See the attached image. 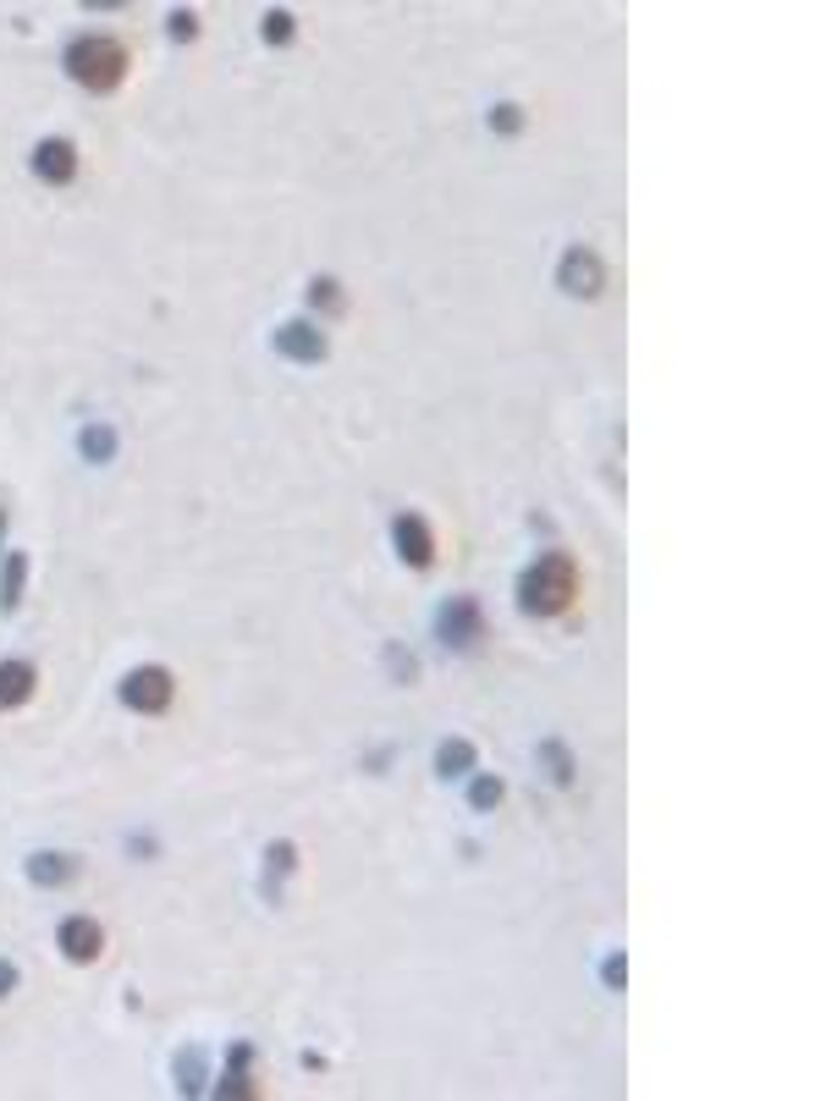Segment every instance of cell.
<instances>
[{
	"instance_id": "obj_1",
	"label": "cell",
	"mask_w": 826,
	"mask_h": 1101,
	"mask_svg": "<svg viewBox=\"0 0 826 1101\" xmlns=\"http://www.w3.org/2000/svg\"><path fill=\"white\" fill-rule=\"evenodd\" d=\"M573 595H579V568H573L568 551H545V557L518 579V601H523V612H534V618L568 612Z\"/></svg>"
},
{
	"instance_id": "obj_2",
	"label": "cell",
	"mask_w": 826,
	"mask_h": 1101,
	"mask_svg": "<svg viewBox=\"0 0 826 1101\" xmlns=\"http://www.w3.org/2000/svg\"><path fill=\"white\" fill-rule=\"evenodd\" d=\"M128 67H133L128 44H122V39H105V33H89V39H78V44L67 50L72 83H83V89H94V94H111V89L128 78Z\"/></svg>"
},
{
	"instance_id": "obj_3",
	"label": "cell",
	"mask_w": 826,
	"mask_h": 1101,
	"mask_svg": "<svg viewBox=\"0 0 826 1101\" xmlns=\"http://www.w3.org/2000/svg\"><path fill=\"white\" fill-rule=\"evenodd\" d=\"M171 694H176V677H171L165 666H139V672H128V677H122V700H128L133 711L161 716L165 705H171Z\"/></svg>"
},
{
	"instance_id": "obj_4",
	"label": "cell",
	"mask_w": 826,
	"mask_h": 1101,
	"mask_svg": "<svg viewBox=\"0 0 826 1101\" xmlns=\"http://www.w3.org/2000/svg\"><path fill=\"white\" fill-rule=\"evenodd\" d=\"M557 282H562L568 293H579V298H595V293L606 287V265H601L590 248H568L562 265H557Z\"/></svg>"
},
{
	"instance_id": "obj_5",
	"label": "cell",
	"mask_w": 826,
	"mask_h": 1101,
	"mask_svg": "<svg viewBox=\"0 0 826 1101\" xmlns=\"http://www.w3.org/2000/svg\"><path fill=\"white\" fill-rule=\"evenodd\" d=\"M55 942H61V952H67L72 964H94V958L105 952V931H100V920H89V915H72V920L55 931Z\"/></svg>"
},
{
	"instance_id": "obj_6",
	"label": "cell",
	"mask_w": 826,
	"mask_h": 1101,
	"mask_svg": "<svg viewBox=\"0 0 826 1101\" xmlns=\"http://www.w3.org/2000/svg\"><path fill=\"white\" fill-rule=\"evenodd\" d=\"M391 540H397L402 562H414V568H430V557H436V534H430V523H425L419 512H402V518L391 523Z\"/></svg>"
},
{
	"instance_id": "obj_7",
	"label": "cell",
	"mask_w": 826,
	"mask_h": 1101,
	"mask_svg": "<svg viewBox=\"0 0 826 1101\" xmlns=\"http://www.w3.org/2000/svg\"><path fill=\"white\" fill-rule=\"evenodd\" d=\"M33 171H39L44 182H72V176H78V150H72L67 139H50V144L33 150Z\"/></svg>"
},
{
	"instance_id": "obj_8",
	"label": "cell",
	"mask_w": 826,
	"mask_h": 1101,
	"mask_svg": "<svg viewBox=\"0 0 826 1101\" xmlns=\"http://www.w3.org/2000/svg\"><path fill=\"white\" fill-rule=\"evenodd\" d=\"M276 347H282L287 358L309 364V358H320V353H326V336H320L315 325H304V319H287V325L276 330Z\"/></svg>"
},
{
	"instance_id": "obj_9",
	"label": "cell",
	"mask_w": 826,
	"mask_h": 1101,
	"mask_svg": "<svg viewBox=\"0 0 826 1101\" xmlns=\"http://www.w3.org/2000/svg\"><path fill=\"white\" fill-rule=\"evenodd\" d=\"M441 639H452V644H475V639H486L480 606H475V601H452V606L441 612Z\"/></svg>"
},
{
	"instance_id": "obj_10",
	"label": "cell",
	"mask_w": 826,
	"mask_h": 1101,
	"mask_svg": "<svg viewBox=\"0 0 826 1101\" xmlns=\"http://www.w3.org/2000/svg\"><path fill=\"white\" fill-rule=\"evenodd\" d=\"M33 666L28 661H0V711H11V705H22L28 694H33Z\"/></svg>"
},
{
	"instance_id": "obj_11",
	"label": "cell",
	"mask_w": 826,
	"mask_h": 1101,
	"mask_svg": "<svg viewBox=\"0 0 826 1101\" xmlns=\"http://www.w3.org/2000/svg\"><path fill=\"white\" fill-rule=\"evenodd\" d=\"M28 876H33V881H44V887H55V881H67V876H72V859H67V854H39V859L28 865Z\"/></svg>"
},
{
	"instance_id": "obj_12",
	"label": "cell",
	"mask_w": 826,
	"mask_h": 1101,
	"mask_svg": "<svg viewBox=\"0 0 826 1101\" xmlns=\"http://www.w3.org/2000/svg\"><path fill=\"white\" fill-rule=\"evenodd\" d=\"M436 766H441V777H458V772L475 766V750H469V744H447V750L436 755Z\"/></svg>"
},
{
	"instance_id": "obj_13",
	"label": "cell",
	"mask_w": 826,
	"mask_h": 1101,
	"mask_svg": "<svg viewBox=\"0 0 826 1101\" xmlns=\"http://www.w3.org/2000/svg\"><path fill=\"white\" fill-rule=\"evenodd\" d=\"M22 568H28V562H22V557H11V568H6V595H0L6 606H17V590H22Z\"/></svg>"
},
{
	"instance_id": "obj_14",
	"label": "cell",
	"mask_w": 826,
	"mask_h": 1101,
	"mask_svg": "<svg viewBox=\"0 0 826 1101\" xmlns=\"http://www.w3.org/2000/svg\"><path fill=\"white\" fill-rule=\"evenodd\" d=\"M545 766H551V777H557V783H568V777H573V766H568L562 744H545Z\"/></svg>"
},
{
	"instance_id": "obj_15",
	"label": "cell",
	"mask_w": 826,
	"mask_h": 1101,
	"mask_svg": "<svg viewBox=\"0 0 826 1101\" xmlns=\"http://www.w3.org/2000/svg\"><path fill=\"white\" fill-rule=\"evenodd\" d=\"M265 33H271L276 44H282V39H293V17H287V11H271V17H265Z\"/></svg>"
},
{
	"instance_id": "obj_16",
	"label": "cell",
	"mask_w": 826,
	"mask_h": 1101,
	"mask_svg": "<svg viewBox=\"0 0 826 1101\" xmlns=\"http://www.w3.org/2000/svg\"><path fill=\"white\" fill-rule=\"evenodd\" d=\"M469 798L486 809V804H496V798H501V783H496V777H486V783H475V793H469Z\"/></svg>"
},
{
	"instance_id": "obj_17",
	"label": "cell",
	"mask_w": 826,
	"mask_h": 1101,
	"mask_svg": "<svg viewBox=\"0 0 826 1101\" xmlns=\"http://www.w3.org/2000/svg\"><path fill=\"white\" fill-rule=\"evenodd\" d=\"M496 128H501V133H518V128H523L518 105H496Z\"/></svg>"
},
{
	"instance_id": "obj_18",
	"label": "cell",
	"mask_w": 826,
	"mask_h": 1101,
	"mask_svg": "<svg viewBox=\"0 0 826 1101\" xmlns=\"http://www.w3.org/2000/svg\"><path fill=\"white\" fill-rule=\"evenodd\" d=\"M83 452H94V458H111V430H94V436H83Z\"/></svg>"
},
{
	"instance_id": "obj_19",
	"label": "cell",
	"mask_w": 826,
	"mask_h": 1101,
	"mask_svg": "<svg viewBox=\"0 0 826 1101\" xmlns=\"http://www.w3.org/2000/svg\"><path fill=\"white\" fill-rule=\"evenodd\" d=\"M315 298H320L326 309H341V293H336V282H330V276H320V282H315Z\"/></svg>"
},
{
	"instance_id": "obj_20",
	"label": "cell",
	"mask_w": 826,
	"mask_h": 1101,
	"mask_svg": "<svg viewBox=\"0 0 826 1101\" xmlns=\"http://www.w3.org/2000/svg\"><path fill=\"white\" fill-rule=\"evenodd\" d=\"M171 33H182V39H187V33H193V11H176V17H171Z\"/></svg>"
},
{
	"instance_id": "obj_21",
	"label": "cell",
	"mask_w": 826,
	"mask_h": 1101,
	"mask_svg": "<svg viewBox=\"0 0 826 1101\" xmlns=\"http://www.w3.org/2000/svg\"><path fill=\"white\" fill-rule=\"evenodd\" d=\"M11 986H17V969H11V964H0V997H6Z\"/></svg>"
}]
</instances>
